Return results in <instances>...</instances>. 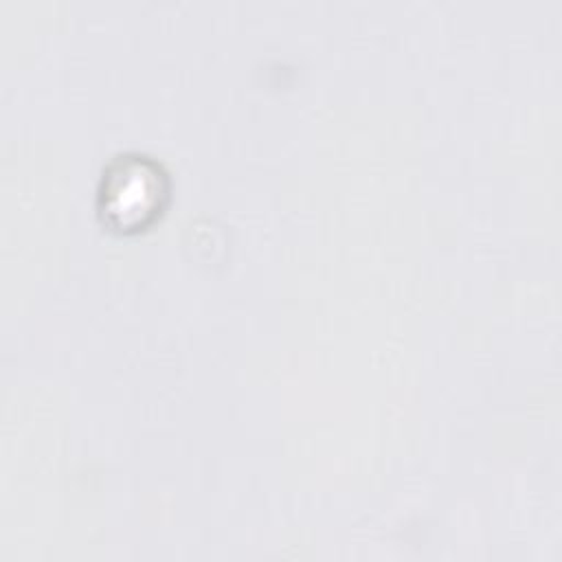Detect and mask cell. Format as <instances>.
<instances>
[{
    "mask_svg": "<svg viewBox=\"0 0 562 562\" xmlns=\"http://www.w3.org/2000/svg\"><path fill=\"white\" fill-rule=\"evenodd\" d=\"M165 195L160 167L143 156H125L103 176L101 211L116 228H138L160 211Z\"/></svg>",
    "mask_w": 562,
    "mask_h": 562,
    "instance_id": "obj_1",
    "label": "cell"
}]
</instances>
